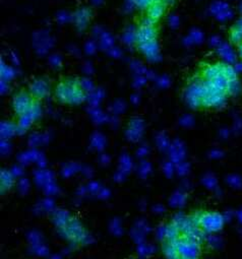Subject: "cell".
I'll list each match as a JSON object with an SVG mask.
<instances>
[{
    "label": "cell",
    "mask_w": 242,
    "mask_h": 259,
    "mask_svg": "<svg viewBox=\"0 0 242 259\" xmlns=\"http://www.w3.org/2000/svg\"><path fill=\"white\" fill-rule=\"evenodd\" d=\"M198 76L208 80L219 91L229 97L237 96L241 91V82L236 69L225 62H214L202 66Z\"/></svg>",
    "instance_id": "6da1fadb"
},
{
    "label": "cell",
    "mask_w": 242,
    "mask_h": 259,
    "mask_svg": "<svg viewBox=\"0 0 242 259\" xmlns=\"http://www.w3.org/2000/svg\"><path fill=\"white\" fill-rule=\"evenodd\" d=\"M138 47L142 52H144V53L148 56H152L157 52L156 41H154V42H149V43L138 44Z\"/></svg>",
    "instance_id": "8fae6325"
},
{
    "label": "cell",
    "mask_w": 242,
    "mask_h": 259,
    "mask_svg": "<svg viewBox=\"0 0 242 259\" xmlns=\"http://www.w3.org/2000/svg\"><path fill=\"white\" fill-rule=\"evenodd\" d=\"M36 101L30 91H22L14 97L13 107L19 117H32L36 111Z\"/></svg>",
    "instance_id": "5b68a950"
},
{
    "label": "cell",
    "mask_w": 242,
    "mask_h": 259,
    "mask_svg": "<svg viewBox=\"0 0 242 259\" xmlns=\"http://www.w3.org/2000/svg\"><path fill=\"white\" fill-rule=\"evenodd\" d=\"M194 224L206 234L219 232L223 228L224 216L218 213L196 212L191 215Z\"/></svg>",
    "instance_id": "277c9868"
},
{
    "label": "cell",
    "mask_w": 242,
    "mask_h": 259,
    "mask_svg": "<svg viewBox=\"0 0 242 259\" xmlns=\"http://www.w3.org/2000/svg\"><path fill=\"white\" fill-rule=\"evenodd\" d=\"M163 240L170 243L174 247L176 252L184 259H198L199 255H201L202 242H199L196 239H194V238L188 237L182 233L173 238V239Z\"/></svg>",
    "instance_id": "3957f363"
},
{
    "label": "cell",
    "mask_w": 242,
    "mask_h": 259,
    "mask_svg": "<svg viewBox=\"0 0 242 259\" xmlns=\"http://www.w3.org/2000/svg\"><path fill=\"white\" fill-rule=\"evenodd\" d=\"M134 2H135L136 5H138L139 7H141V8H146V9H148L152 5L151 0H134Z\"/></svg>",
    "instance_id": "7c38bea8"
},
{
    "label": "cell",
    "mask_w": 242,
    "mask_h": 259,
    "mask_svg": "<svg viewBox=\"0 0 242 259\" xmlns=\"http://www.w3.org/2000/svg\"><path fill=\"white\" fill-rule=\"evenodd\" d=\"M157 30L155 27H145V26H140L135 33V40L138 44H144V43H149V42H154L157 39Z\"/></svg>",
    "instance_id": "52a82bcc"
},
{
    "label": "cell",
    "mask_w": 242,
    "mask_h": 259,
    "mask_svg": "<svg viewBox=\"0 0 242 259\" xmlns=\"http://www.w3.org/2000/svg\"><path fill=\"white\" fill-rule=\"evenodd\" d=\"M229 42L233 47L242 43V16L237 18L234 24L230 27L228 32Z\"/></svg>",
    "instance_id": "ba28073f"
},
{
    "label": "cell",
    "mask_w": 242,
    "mask_h": 259,
    "mask_svg": "<svg viewBox=\"0 0 242 259\" xmlns=\"http://www.w3.org/2000/svg\"><path fill=\"white\" fill-rule=\"evenodd\" d=\"M65 234L70 238V240H79L81 239L85 235L82 228L80 226V224L76 221H68L66 223L65 228Z\"/></svg>",
    "instance_id": "9c48e42d"
},
{
    "label": "cell",
    "mask_w": 242,
    "mask_h": 259,
    "mask_svg": "<svg viewBox=\"0 0 242 259\" xmlns=\"http://www.w3.org/2000/svg\"><path fill=\"white\" fill-rule=\"evenodd\" d=\"M30 94L34 97L35 100L41 101L48 98L51 92L50 82L45 77H39L31 82L29 87Z\"/></svg>",
    "instance_id": "8992f818"
},
{
    "label": "cell",
    "mask_w": 242,
    "mask_h": 259,
    "mask_svg": "<svg viewBox=\"0 0 242 259\" xmlns=\"http://www.w3.org/2000/svg\"><path fill=\"white\" fill-rule=\"evenodd\" d=\"M166 5L162 2L160 3H153L148 9H146V16L153 18L156 22H158L165 14Z\"/></svg>",
    "instance_id": "30bf717a"
},
{
    "label": "cell",
    "mask_w": 242,
    "mask_h": 259,
    "mask_svg": "<svg viewBox=\"0 0 242 259\" xmlns=\"http://www.w3.org/2000/svg\"><path fill=\"white\" fill-rule=\"evenodd\" d=\"M55 99L65 105H81L86 101V92L78 79L66 78L57 85Z\"/></svg>",
    "instance_id": "7a4b0ae2"
},
{
    "label": "cell",
    "mask_w": 242,
    "mask_h": 259,
    "mask_svg": "<svg viewBox=\"0 0 242 259\" xmlns=\"http://www.w3.org/2000/svg\"><path fill=\"white\" fill-rule=\"evenodd\" d=\"M234 48H235V51H236V55H237V57L242 61V43L238 44V45L235 46Z\"/></svg>",
    "instance_id": "5bb4252c"
},
{
    "label": "cell",
    "mask_w": 242,
    "mask_h": 259,
    "mask_svg": "<svg viewBox=\"0 0 242 259\" xmlns=\"http://www.w3.org/2000/svg\"><path fill=\"white\" fill-rule=\"evenodd\" d=\"M156 20H154L153 18L149 17V16H145L143 22H142V26H145V27H155L156 26Z\"/></svg>",
    "instance_id": "4fadbf2b"
},
{
    "label": "cell",
    "mask_w": 242,
    "mask_h": 259,
    "mask_svg": "<svg viewBox=\"0 0 242 259\" xmlns=\"http://www.w3.org/2000/svg\"><path fill=\"white\" fill-rule=\"evenodd\" d=\"M151 2H152V4L153 3H160V2L163 3V0H151Z\"/></svg>",
    "instance_id": "9a60e30c"
},
{
    "label": "cell",
    "mask_w": 242,
    "mask_h": 259,
    "mask_svg": "<svg viewBox=\"0 0 242 259\" xmlns=\"http://www.w3.org/2000/svg\"><path fill=\"white\" fill-rule=\"evenodd\" d=\"M239 219L242 222V212H240V213H239Z\"/></svg>",
    "instance_id": "2e32d148"
}]
</instances>
